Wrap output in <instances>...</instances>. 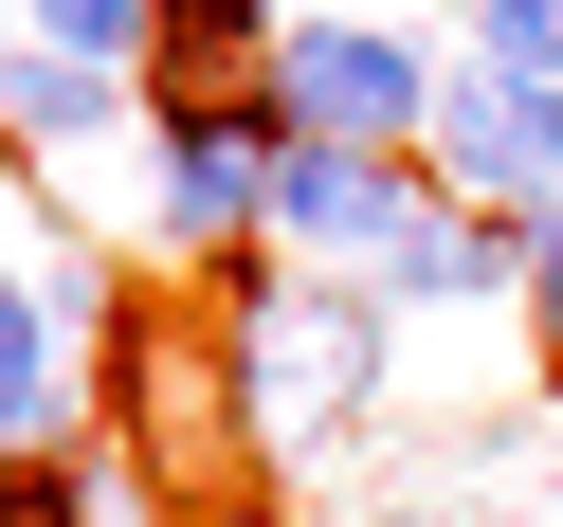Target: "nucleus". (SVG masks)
<instances>
[{"label": "nucleus", "mask_w": 563, "mask_h": 527, "mask_svg": "<svg viewBox=\"0 0 563 527\" xmlns=\"http://www.w3.org/2000/svg\"><path fill=\"white\" fill-rule=\"evenodd\" d=\"M382 273H345V292H236V418H255V454H328L345 418L382 400Z\"/></svg>", "instance_id": "nucleus-1"}, {"label": "nucleus", "mask_w": 563, "mask_h": 527, "mask_svg": "<svg viewBox=\"0 0 563 527\" xmlns=\"http://www.w3.org/2000/svg\"><path fill=\"white\" fill-rule=\"evenodd\" d=\"M273 128H328V146H418V128H437V55L382 37L364 0H309V19H273Z\"/></svg>", "instance_id": "nucleus-2"}, {"label": "nucleus", "mask_w": 563, "mask_h": 527, "mask_svg": "<svg viewBox=\"0 0 563 527\" xmlns=\"http://www.w3.org/2000/svg\"><path fill=\"white\" fill-rule=\"evenodd\" d=\"M255 219H273V91H164L146 110V237L236 255Z\"/></svg>", "instance_id": "nucleus-3"}, {"label": "nucleus", "mask_w": 563, "mask_h": 527, "mask_svg": "<svg viewBox=\"0 0 563 527\" xmlns=\"http://www.w3.org/2000/svg\"><path fill=\"white\" fill-rule=\"evenodd\" d=\"M418 146H437V183H454V200L527 219V200H563V74H490V55H454Z\"/></svg>", "instance_id": "nucleus-4"}, {"label": "nucleus", "mask_w": 563, "mask_h": 527, "mask_svg": "<svg viewBox=\"0 0 563 527\" xmlns=\"http://www.w3.org/2000/svg\"><path fill=\"white\" fill-rule=\"evenodd\" d=\"M418 200H437V183H418L400 146H328V128H273V237H309L328 273H382Z\"/></svg>", "instance_id": "nucleus-5"}, {"label": "nucleus", "mask_w": 563, "mask_h": 527, "mask_svg": "<svg viewBox=\"0 0 563 527\" xmlns=\"http://www.w3.org/2000/svg\"><path fill=\"white\" fill-rule=\"evenodd\" d=\"M473 292H527V219H490V200H418L400 255H382V309H473Z\"/></svg>", "instance_id": "nucleus-6"}, {"label": "nucleus", "mask_w": 563, "mask_h": 527, "mask_svg": "<svg viewBox=\"0 0 563 527\" xmlns=\"http://www.w3.org/2000/svg\"><path fill=\"white\" fill-rule=\"evenodd\" d=\"M128 55H55V37H19L0 55V128H19V146H91V128H128Z\"/></svg>", "instance_id": "nucleus-7"}, {"label": "nucleus", "mask_w": 563, "mask_h": 527, "mask_svg": "<svg viewBox=\"0 0 563 527\" xmlns=\"http://www.w3.org/2000/svg\"><path fill=\"white\" fill-rule=\"evenodd\" d=\"M55 292L37 273H0V454H55V400H74V364H55Z\"/></svg>", "instance_id": "nucleus-8"}, {"label": "nucleus", "mask_w": 563, "mask_h": 527, "mask_svg": "<svg viewBox=\"0 0 563 527\" xmlns=\"http://www.w3.org/2000/svg\"><path fill=\"white\" fill-rule=\"evenodd\" d=\"M19 37H55V55H128V74H146L164 0H19Z\"/></svg>", "instance_id": "nucleus-9"}, {"label": "nucleus", "mask_w": 563, "mask_h": 527, "mask_svg": "<svg viewBox=\"0 0 563 527\" xmlns=\"http://www.w3.org/2000/svg\"><path fill=\"white\" fill-rule=\"evenodd\" d=\"M490 74H563V0H454Z\"/></svg>", "instance_id": "nucleus-10"}, {"label": "nucleus", "mask_w": 563, "mask_h": 527, "mask_svg": "<svg viewBox=\"0 0 563 527\" xmlns=\"http://www.w3.org/2000/svg\"><path fill=\"white\" fill-rule=\"evenodd\" d=\"M527 309H545V345H563V200H527Z\"/></svg>", "instance_id": "nucleus-11"}, {"label": "nucleus", "mask_w": 563, "mask_h": 527, "mask_svg": "<svg viewBox=\"0 0 563 527\" xmlns=\"http://www.w3.org/2000/svg\"><path fill=\"white\" fill-rule=\"evenodd\" d=\"M0 527H74V509H55V473H37V454L0 473Z\"/></svg>", "instance_id": "nucleus-12"}, {"label": "nucleus", "mask_w": 563, "mask_h": 527, "mask_svg": "<svg viewBox=\"0 0 563 527\" xmlns=\"http://www.w3.org/2000/svg\"><path fill=\"white\" fill-rule=\"evenodd\" d=\"M0 219H19V128H0Z\"/></svg>", "instance_id": "nucleus-13"}, {"label": "nucleus", "mask_w": 563, "mask_h": 527, "mask_svg": "<svg viewBox=\"0 0 563 527\" xmlns=\"http://www.w3.org/2000/svg\"><path fill=\"white\" fill-rule=\"evenodd\" d=\"M0 55H19V0H0Z\"/></svg>", "instance_id": "nucleus-14"}, {"label": "nucleus", "mask_w": 563, "mask_h": 527, "mask_svg": "<svg viewBox=\"0 0 563 527\" xmlns=\"http://www.w3.org/2000/svg\"><path fill=\"white\" fill-rule=\"evenodd\" d=\"M255 19H273V0H255Z\"/></svg>", "instance_id": "nucleus-15"}]
</instances>
